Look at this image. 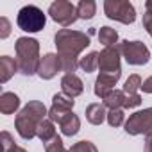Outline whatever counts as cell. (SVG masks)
I'll list each match as a JSON object with an SVG mask.
<instances>
[{"label": "cell", "instance_id": "277c9868", "mask_svg": "<svg viewBox=\"0 0 152 152\" xmlns=\"http://www.w3.org/2000/svg\"><path fill=\"white\" fill-rule=\"evenodd\" d=\"M45 23H47V15L38 6H23L18 11L16 25L23 32H39L45 29Z\"/></svg>", "mask_w": 152, "mask_h": 152}, {"label": "cell", "instance_id": "9c48e42d", "mask_svg": "<svg viewBox=\"0 0 152 152\" xmlns=\"http://www.w3.org/2000/svg\"><path fill=\"white\" fill-rule=\"evenodd\" d=\"M120 57H122V54L118 50V45L107 47L102 52H99V70H100V73H122Z\"/></svg>", "mask_w": 152, "mask_h": 152}, {"label": "cell", "instance_id": "ac0fdd59", "mask_svg": "<svg viewBox=\"0 0 152 152\" xmlns=\"http://www.w3.org/2000/svg\"><path fill=\"white\" fill-rule=\"evenodd\" d=\"M125 93H124V90H113L104 100H102V104H104V107H107V109H124V104H125Z\"/></svg>", "mask_w": 152, "mask_h": 152}, {"label": "cell", "instance_id": "836d02e7", "mask_svg": "<svg viewBox=\"0 0 152 152\" xmlns=\"http://www.w3.org/2000/svg\"><path fill=\"white\" fill-rule=\"evenodd\" d=\"M7 152H27V150H25L23 147H18V145H15V147H11Z\"/></svg>", "mask_w": 152, "mask_h": 152}, {"label": "cell", "instance_id": "f546056e", "mask_svg": "<svg viewBox=\"0 0 152 152\" xmlns=\"http://www.w3.org/2000/svg\"><path fill=\"white\" fill-rule=\"evenodd\" d=\"M16 143H15V140H13V136L7 132V131H2V147H4V152H7L11 147H15Z\"/></svg>", "mask_w": 152, "mask_h": 152}, {"label": "cell", "instance_id": "3957f363", "mask_svg": "<svg viewBox=\"0 0 152 152\" xmlns=\"http://www.w3.org/2000/svg\"><path fill=\"white\" fill-rule=\"evenodd\" d=\"M54 43L59 56L77 57L86 47H90V34L72 29H61L54 36Z\"/></svg>", "mask_w": 152, "mask_h": 152}, {"label": "cell", "instance_id": "7c38bea8", "mask_svg": "<svg viewBox=\"0 0 152 152\" xmlns=\"http://www.w3.org/2000/svg\"><path fill=\"white\" fill-rule=\"evenodd\" d=\"M83 91H84V84H83L79 75H75V73L63 75V79H61V93H64L70 99H75V97L83 95Z\"/></svg>", "mask_w": 152, "mask_h": 152}, {"label": "cell", "instance_id": "4dcf8cb0", "mask_svg": "<svg viewBox=\"0 0 152 152\" xmlns=\"http://www.w3.org/2000/svg\"><path fill=\"white\" fill-rule=\"evenodd\" d=\"M143 27H145V31L148 32V36L152 38V15H150V13H145V15H143Z\"/></svg>", "mask_w": 152, "mask_h": 152}, {"label": "cell", "instance_id": "2e32d148", "mask_svg": "<svg viewBox=\"0 0 152 152\" xmlns=\"http://www.w3.org/2000/svg\"><path fill=\"white\" fill-rule=\"evenodd\" d=\"M16 70H18V63L9 56H2L0 57V83L6 84L15 75Z\"/></svg>", "mask_w": 152, "mask_h": 152}, {"label": "cell", "instance_id": "6da1fadb", "mask_svg": "<svg viewBox=\"0 0 152 152\" xmlns=\"http://www.w3.org/2000/svg\"><path fill=\"white\" fill-rule=\"evenodd\" d=\"M45 118H48V109L45 107V104L39 100H31V102H27V106L22 107V111L15 118L16 132L23 140H32V138H36L38 125Z\"/></svg>", "mask_w": 152, "mask_h": 152}, {"label": "cell", "instance_id": "83f0119b", "mask_svg": "<svg viewBox=\"0 0 152 152\" xmlns=\"http://www.w3.org/2000/svg\"><path fill=\"white\" fill-rule=\"evenodd\" d=\"M141 106V95L136 93V95H127L125 97V104H124V109H132V107H138Z\"/></svg>", "mask_w": 152, "mask_h": 152}, {"label": "cell", "instance_id": "603a6c76", "mask_svg": "<svg viewBox=\"0 0 152 152\" xmlns=\"http://www.w3.org/2000/svg\"><path fill=\"white\" fill-rule=\"evenodd\" d=\"M52 106L54 107H59V109H66V111H73V106H75V100L66 97L64 93H56L52 97Z\"/></svg>", "mask_w": 152, "mask_h": 152}, {"label": "cell", "instance_id": "cb8c5ba5", "mask_svg": "<svg viewBox=\"0 0 152 152\" xmlns=\"http://www.w3.org/2000/svg\"><path fill=\"white\" fill-rule=\"evenodd\" d=\"M106 120L111 127H120L125 124V113H124V109H109Z\"/></svg>", "mask_w": 152, "mask_h": 152}, {"label": "cell", "instance_id": "4316f807", "mask_svg": "<svg viewBox=\"0 0 152 152\" xmlns=\"http://www.w3.org/2000/svg\"><path fill=\"white\" fill-rule=\"evenodd\" d=\"M45 152H70V150H66V148H64L61 136H56L52 141L45 143Z\"/></svg>", "mask_w": 152, "mask_h": 152}, {"label": "cell", "instance_id": "d6a6232c", "mask_svg": "<svg viewBox=\"0 0 152 152\" xmlns=\"http://www.w3.org/2000/svg\"><path fill=\"white\" fill-rule=\"evenodd\" d=\"M145 152H152V134L147 136V140H145Z\"/></svg>", "mask_w": 152, "mask_h": 152}, {"label": "cell", "instance_id": "e575fe53", "mask_svg": "<svg viewBox=\"0 0 152 152\" xmlns=\"http://www.w3.org/2000/svg\"><path fill=\"white\" fill-rule=\"evenodd\" d=\"M145 13L152 15V0H147V2H145Z\"/></svg>", "mask_w": 152, "mask_h": 152}, {"label": "cell", "instance_id": "ffe728a7", "mask_svg": "<svg viewBox=\"0 0 152 152\" xmlns=\"http://www.w3.org/2000/svg\"><path fill=\"white\" fill-rule=\"evenodd\" d=\"M97 13V4L95 0H81L77 4V15L81 20H91Z\"/></svg>", "mask_w": 152, "mask_h": 152}, {"label": "cell", "instance_id": "8fae6325", "mask_svg": "<svg viewBox=\"0 0 152 152\" xmlns=\"http://www.w3.org/2000/svg\"><path fill=\"white\" fill-rule=\"evenodd\" d=\"M122 77V73H99V77L95 81V88H93V93L99 97V99H106L113 90H116L115 86L118 84Z\"/></svg>", "mask_w": 152, "mask_h": 152}, {"label": "cell", "instance_id": "7a4b0ae2", "mask_svg": "<svg viewBox=\"0 0 152 152\" xmlns=\"http://www.w3.org/2000/svg\"><path fill=\"white\" fill-rule=\"evenodd\" d=\"M15 50H16V63H18L20 73L27 75V77L38 73L39 61H41L38 39L29 38V36H22L15 43Z\"/></svg>", "mask_w": 152, "mask_h": 152}, {"label": "cell", "instance_id": "d6986e66", "mask_svg": "<svg viewBox=\"0 0 152 152\" xmlns=\"http://www.w3.org/2000/svg\"><path fill=\"white\" fill-rule=\"evenodd\" d=\"M99 41L104 45V48L115 47V45H118V32L115 29L107 27V25L100 27V31H99Z\"/></svg>", "mask_w": 152, "mask_h": 152}, {"label": "cell", "instance_id": "ba28073f", "mask_svg": "<svg viewBox=\"0 0 152 152\" xmlns=\"http://www.w3.org/2000/svg\"><path fill=\"white\" fill-rule=\"evenodd\" d=\"M48 15L56 23L63 27H70L79 20L77 6H73L68 0H56V2H52L48 7Z\"/></svg>", "mask_w": 152, "mask_h": 152}, {"label": "cell", "instance_id": "30bf717a", "mask_svg": "<svg viewBox=\"0 0 152 152\" xmlns=\"http://www.w3.org/2000/svg\"><path fill=\"white\" fill-rule=\"evenodd\" d=\"M61 72V59L57 54H45L39 61V68H38V75H39V79L43 81H50L54 79L56 75Z\"/></svg>", "mask_w": 152, "mask_h": 152}, {"label": "cell", "instance_id": "9a60e30c", "mask_svg": "<svg viewBox=\"0 0 152 152\" xmlns=\"http://www.w3.org/2000/svg\"><path fill=\"white\" fill-rule=\"evenodd\" d=\"M107 118V111L104 107V104H99V102H93L86 107V120L91 124V125H100L104 120Z\"/></svg>", "mask_w": 152, "mask_h": 152}, {"label": "cell", "instance_id": "484cf974", "mask_svg": "<svg viewBox=\"0 0 152 152\" xmlns=\"http://www.w3.org/2000/svg\"><path fill=\"white\" fill-rule=\"evenodd\" d=\"M70 152H99V148L95 147V143L88 141V140H83V141H77L70 147Z\"/></svg>", "mask_w": 152, "mask_h": 152}, {"label": "cell", "instance_id": "5bb4252c", "mask_svg": "<svg viewBox=\"0 0 152 152\" xmlns=\"http://www.w3.org/2000/svg\"><path fill=\"white\" fill-rule=\"evenodd\" d=\"M20 107V97L13 91H4L0 95V111L2 115H13Z\"/></svg>", "mask_w": 152, "mask_h": 152}, {"label": "cell", "instance_id": "8992f818", "mask_svg": "<svg viewBox=\"0 0 152 152\" xmlns=\"http://www.w3.org/2000/svg\"><path fill=\"white\" fill-rule=\"evenodd\" d=\"M118 50H120L122 57L127 61V64H131V66H143L150 61V50L147 48V45L143 41L124 39L122 43H118Z\"/></svg>", "mask_w": 152, "mask_h": 152}, {"label": "cell", "instance_id": "f1b7e54d", "mask_svg": "<svg viewBox=\"0 0 152 152\" xmlns=\"http://www.w3.org/2000/svg\"><path fill=\"white\" fill-rule=\"evenodd\" d=\"M9 34H11V23H9V20L6 16H2L0 18V38L6 39Z\"/></svg>", "mask_w": 152, "mask_h": 152}, {"label": "cell", "instance_id": "44dd1931", "mask_svg": "<svg viewBox=\"0 0 152 152\" xmlns=\"http://www.w3.org/2000/svg\"><path fill=\"white\" fill-rule=\"evenodd\" d=\"M79 68L86 73H91L99 68V52H90L79 61Z\"/></svg>", "mask_w": 152, "mask_h": 152}, {"label": "cell", "instance_id": "52a82bcc", "mask_svg": "<svg viewBox=\"0 0 152 152\" xmlns=\"http://www.w3.org/2000/svg\"><path fill=\"white\" fill-rule=\"evenodd\" d=\"M124 127L129 136H150L152 134V107L129 115Z\"/></svg>", "mask_w": 152, "mask_h": 152}, {"label": "cell", "instance_id": "7402d4cb", "mask_svg": "<svg viewBox=\"0 0 152 152\" xmlns=\"http://www.w3.org/2000/svg\"><path fill=\"white\" fill-rule=\"evenodd\" d=\"M141 84H143L141 77L138 73H132V75H129V79L124 84V93L125 95H136L138 90H141Z\"/></svg>", "mask_w": 152, "mask_h": 152}, {"label": "cell", "instance_id": "4fadbf2b", "mask_svg": "<svg viewBox=\"0 0 152 152\" xmlns=\"http://www.w3.org/2000/svg\"><path fill=\"white\" fill-rule=\"evenodd\" d=\"M59 127H61V132L64 134V136H75L79 131H81V118L75 115L73 111L72 113H68L61 122H59Z\"/></svg>", "mask_w": 152, "mask_h": 152}, {"label": "cell", "instance_id": "1f68e13d", "mask_svg": "<svg viewBox=\"0 0 152 152\" xmlns=\"http://www.w3.org/2000/svg\"><path fill=\"white\" fill-rule=\"evenodd\" d=\"M141 91H143V93H152V75L143 81V84H141Z\"/></svg>", "mask_w": 152, "mask_h": 152}, {"label": "cell", "instance_id": "5b68a950", "mask_svg": "<svg viewBox=\"0 0 152 152\" xmlns=\"http://www.w3.org/2000/svg\"><path fill=\"white\" fill-rule=\"evenodd\" d=\"M104 13L109 20L120 22L124 25H131L136 22V9L129 0H106Z\"/></svg>", "mask_w": 152, "mask_h": 152}, {"label": "cell", "instance_id": "d4e9b609", "mask_svg": "<svg viewBox=\"0 0 152 152\" xmlns=\"http://www.w3.org/2000/svg\"><path fill=\"white\" fill-rule=\"evenodd\" d=\"M57 56H59V54H57ZM59 59H61V72H64V75H66V73H73L75 70L79 68V59H77V57L59 56Z\"/></svg>", "mask_w": 152, "mask_h": 152}, {"label": "cell", "instance_id": "e0dca14e", "mask_svg": "<svg viewBox=\"0 0 152 152\" xmlns=\"http://www.w3.org/2000/svg\"><path fill=\"white\" fill-rule=\"evenodd\" d=\"M36 136L43 141V145L45 143H48V141H52L56 136H57V132H56V125H54V122L50 120V118H45L39 125H38V131H36Z\"/></svg>", "mask_w": 152, "mask_h": 152}]
</instances>
